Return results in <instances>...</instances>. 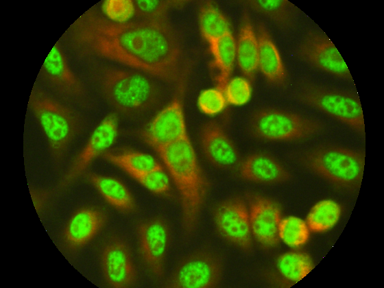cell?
Masks as SVG:
<instances>
[{
  "instance_id": "cell-31",
  "label": "cell",
  "mask_w": 384,
  "mask_h": 288,
  "mask_svg": "<svg viewBox=\"0 0 384 288\" xmlns=\"http://www.w3.org/2000/svg\"><path fill=\"white\" fill-rule=\"evenodd\" d=\"M181 1L138 0L134 1L136 12L148 21H166L171 7L182 5Z\"/></svg>"
},
{
  "instance_id": "cell-13",
  "label": "cell",
  "mask_w": 384,
  "mask_h": 288,
  "mask_svg": "<svg viewBox=\"0 0 384 288\" xmlns=\"http://www.w3.org/2000/svg\"><path fill=\"white\" fill-rule=\"evenodd\" d=\"M304 99L348 126L364 132L363 110L357 99L339 93L313 91L306 95Z\"/></svg>"
},
{
  "instance_id": "cell-9",
  "label": "cell",
  "mask_w": 384,
  "mask_h": 288,
  "mask_svg": "<svg viewBox=\"0 0 384 288\" xmlns=\"http://www.w3.org/2000/svg\"><path fill=\"white\" fill-rule=\"evenodd\" d=\"M143 141L154 150L188 136L182 99L173 97L160 109L140 134Z\"/></svg>"
},
{
  "instance_id": "cell-33",
  "label": "cell",
  "mask_w": 384,
  "mask_h": 288,
  "mask_svg": "<svg viewBox=\"0 0 384 288\" xmlns=\"http://www.w3.org/2000/svg\"><path fill=\"white\" fill-rule=\"evenodd\" d=\"M102 11L106 19L115 23H125L136 13L134 1L130 0L104 1Z\"/></svg>"
},
{
  "instance_id": "cell-30",
  "label": "cell",
  "mask_w": 384,
  "mask_h": 288,
  "mask_svg": "<svg viewBox=\"0 0 384 288\" xmlns=\"http://www.w3.org/2000/svg\"><path fill=\"white\" fill-rule=\"evenodd\" d=\"M226 104L224 91L218 86L202 90L197 99V108L202 113L208 116L220 114L225 109Z\"/></svg>"
},
{
  "instance_id": "cell-6",
  "label": "cell",
  "mask_w": 384,
  "mask_h": 288,
  "mask_svg": "<svg viewBox=\"0 0 384 288\" xmlns=\"http://www.w3.org/2000/svg\"><path fill=\"white\" fill-rule=\"evenodd\" d=\"M319 125L297 114L273 108L255 112L250 122L253 136L265 141H299L315 134Z\"/></svg>"
},
{
  "instance_id": "cell-4",
  "label": "cell",
  "mask_w": 384,
  "mask_h": 288,
  "mask_svg": "<svg viewBox=\"0 0 384 288\" xmlns=\"http://www.w3.org/2000/svg\"><path fill=\"white\" fill-rule=\"evenodd\" d=\"M305 166L337 187L357 189L361 184L365 155L339 147H320L304 158Z\"/></svg>"
},
{
  "instance_id": "cell-21",
  "label": "cell",
  "mask_w": 384,
  "mask_h": 288,
  "mask_svg": "<svg viewBox=\"0 0 384 288\" xmlns=\"http://www.w3.org/2000/svg\"><path fill=\"white\" fill-rule=\"evenodd\" d=\"M259 43L253 26L249 19H245L239 29L236 42V60L242 73L250 79L253 78L259 69Z\"/></svg>"
},
{
  "instance_id": "cell-12",
  "label": "cell",
  "mask_w": 384,
  "mask_h": 288,
  "mask_svg": "<svg viewBox=\"0 0 384 288\" xmlns=\"http://www.w3.org/2000/svg\"><path fill=\"white\" fill-rule=\"evenodd\" d=\"M251 232L259 245L266 250L276 248L280 242L279 225L282 219V208L275 200L256 195L249 210Z\"/></svg>"
},
{
  "instance_id": "cell-3",
  "label": "cell",
  "mask_w": 384,
  "mask_h": 288,
  "mask_svg": "<svg viewBox=\"0 0 384 288\" xmlns=\"http://www.w3.org/2000/svg\"><path fill=\"white\" fill-rule=\"evenodd\" d=\"M99 86L105 100L115 110L127 115L151 110L161 96L158 85L138 71L104 69L99 77Z\"/></svg>"
},
{
  "instance_id": "cell-5",
  "label": "cell",
  "mask_w": 384,
  "mask_h": 288,
  "mask_svg": "<svg viewBox=\"0 0 384 288\" xmlns=\"http://www.w3.org/2000/svg\"><path fill=\"white\" fill-rule=\"evenodd\" d=\"M29 106L36 118L52 154L60 159L75 137L79 124L73 112L64 105L38 93H32Z\"/></svg>"
},
{
  "instance_id": "cell-20",
  "label": "cell",
  "mask_w": 384,
  "mask_h": 288,
  "mask_svg": "<svg viewBox=\"0 0 384 288\" xmlns=\"http://www.w3.org/2000/svg\"><path fill=\"white\" fill-rule=\"evenodd\" d=\"M43 69L46 77L64 92L79 95L82 86L70 69L62 51L56 44L45 59Z\"/></svg>"
},
{
  "instance_id": "cell-28",
  "label": "cell",
  "mask_w": 384,
  "mask_h": 288,
  "mask_svg": "<svg viewBox=\"0 0 384 288\" xmlns=\"http://www.w3.org/2000/svg\"><path fill=\"white\" fill-rule=\"evenodd\" d=\"M279 237L280 241L289 247L300 248L309 241L310 230L305 221L296 216L290 215L281 219Z\"/></svg>"
},
{
  "instance_id": "cell-26",
  "label": "cell",
  "mask_w": 384,
  "mask_h": 288,
  "mask_svg": "<svg viewBox=\"0 0 384 288\" xmlns=\"http://www.w3.org/2000/svg\"><path fill=\"white\" fill-rule=\"evenodd\" d=\"M342 208L333 199H323L316 202L310 209L306 223L313 233H323L334 228L339 221Z\"/></svg>"
},
{
  "instance_id": "cell-1",
  "label": "cell",
  "mask_w": 384,
  "mask_h": 288,
  "mask_svg": "<svg viewBox=\"0 0 384 288\" xmlns=\"http://www.w3.org/2000/svg\"><path fill=\"white\" fill-rule=\"evenodd\" d=\"M82 50L168 82L179 80V45L166 21L115 23L87 11L71 26Z\"/></svg>"
},
{
  "instance_id": "cell-15",
  "label": "cell",
  "mask_w": 384,
  "mask_h": 288,
  "mask_svg": "<svg viewBox=\"0 0 384 288\" xmlns=\"http://www.w3.org/2000/svg\"><path fill=\"white\" fill-rule=\"evenodd\" d=\"M101 265L109 286L127 288L134 285L136 273L127 245L121 241L107 245L102 253Z\"/></svg>"
},
{
  "instance_id": "cell-25",
  "label": "cell",
  "mask_w": 384,
  "mask_h": 288,
  "mask_svg": "<svg viewBox=\"0 0 384 288\" xmlns=\"http://www.w3.org/2000/svg\"><path fill=\"white\" fill-rule=\"evenodd\" d=\"M198 25L201 36L209 47L230 31L228 19L213 1H206L200 8Z\"/></svg>"
},
{
  "instance_id": "cell-27",
  "label": "cell",
  "mask_w": 384,
  "mask_h": 288,
  "mask_svg": "<svg viewBox=\"0 0 384 288\" xmlns=\"http://www.w3.org/2000/svg\"><path fill=\"white\" fill-rule=\"evenodd\" d=\"M103 157L108 162L123 169L129 176L152 171L162 165L149 154L125 150L118 153H104Z\"/></svg>"
},
{
  "instance_id": "cell-16",
  "label": "cell",
  "mask_w": 384,
  "mask_h": 288,
  "mask_svg": "<svg viewBox=\"0 0 384 288\" xmlns=\"http://www.w3.org/2000/svg\"><path fill=\"white\" fill-rule=\"evenodd\" d=\"M238 174L245 181L263 184L282 183L290 178L289 171L280 161L264 152L246 156L239 165Z\"/></svg>"
},
{
  "instance_id": "cell-23",
  "label": "cell",
  "mask_w": 384,
  "mask_h": 288,
  "mask_svg": "<svg viewBox=\"0 0 384 288\" xmlns=\"http://www.w3.org/2000/svg\"><path fill=\"white\" fill-rule=\"evenodd\" d=\"M307 55L319 69L334 75L352 80L346 62L335 45L329 40L314 43L309 47Z\"/></svg>"
},
{
  "instance_id": "cell-14",
  "label": "cell",
  "mask_w": 384,
  "mask_h": 288,
  "mask_svg": "<svg viewBox=\"0 0 384 288\" xmlns=\"http://www.w3.org/2000/svg\"><path fill=\"white\" fill-rule=\"evenodd\" d=\"M200 143L206 160L217 168H230L238 161L239 154L235 143L215 121L203 125Z\"/></svg>"
},
{
  "instance_id": "cell-2",
  "label": "cell",
  "mask_w": 384,
  "mask_h": 288,
  "mask_svg": "<svg viewBox=\"0 0 384 288\" xmlns=\"http://www.w3.org/2000/svg\"><path fill=\"white\" fill-rule=\"evenodd\" d=\"M155 151L178 192L183 227L191 232L197 224L208 188L193 143L188 136Z\"/></svg>"
},
{
  "instance_id": "cell-24",
  "label": "cell",
  "mask_w": 384,
  "mask_h": 288,
  "mask_svg": "<svg viewBox=\"0 0 384 288\" xmlns=\"http://www.w3.org/2000/svg\"><path fill=\"white\" fill-rule=\"evenodd\" d=\"M209 50L213 56L212 67L217 71V86L224 91L236 61V41L231 31L210 46Z\"/></svg>"
},
{
  "instance_id": "cell-29",
  "label": "cell",
  "mask_w": 384,
  "mask_h": 288,
  "mask_svg": "<svg viewBox=\"0 0 384 288\" xmlns=\"http://www.w3.org/2000/svg\"><path fill=\"white\" fill-rule=\"evenodd\" d=\"M130 176L156 195L167 197L171 193V178L162 166L149 171Z\"/></svg>"
},
{
  "instance_id": "cell-22",
  "label": "cell",
  "mask_w": 384,
  "mask_h": 288,
  "mask_svg": "<svg viewBox=\"0 0 384 288\" xmlns=\"http://www.w3.org/2000/svg\"><path fill=\"white\" fill-rule=\"evenodd\" d=\"M259 69L265 78L274 84H281L286 71L278 49L268 34L262 28L258 34Z\"/></svg>"
},
{
  "instance_id": "cell-19",
  "label": "cell",
  "mask_w": 384,
  "mask_h": 288,
  "mask_svg": "<svg viewBox=\"0 0 384 288\" xmlns=\"http://www.w3.org/2000/svg\"><path fill=\"white\" fill-rule=\"evenodd\" d=\"M90 183L114 208L125 213H133L137 206L132 193L119 179L108 176L91 174Z\"/></svg>"
},
{
  "instance_id": "cell-8",
  "label": "cell",
  "mask_w": 384,
  "mask_h": 288,
  "mask_svg": "<svg viewBox=\"0 0 384 288\" xmlns=\"http://www.w3.org/2000/svg\"><path fill=\"white\" fill-rule=\"evenodd\" d=\"M222 266L209 251H197L183 259L167 282L170 288H213L221 282Z\"/></svg>"
},
{
  "instance_id": "cell-18",
  "label": "cell",
  "mask_w": 384,
  "mask_h": 288,
  "mask_svg": "<svg viewBox=\"0 0 384 288\" xmlns=\"http://www.w3.org/2000/svg\"><path fill=\"white\" fill-rule=\"evenodd\" d=\"M106 221L99 209L85 206L76 211L69 220L64 231L67 245L78 248L88 243L101 230Z\"/></svg>"
},
{
  "instance_id": "cell-17",
  "label": "cell",
  "mask_w": 384,
  "mask_h": 288,
  "mask_svg": "<svg viewBox=\"0 0 384 288\" xmlns=\"http://www.w3.org/2000/svg\"><path fill=\"white\" fill-rule=\"evenodd\" d=\"M314 267L312 256L302 250L287 251L278 255L274 271L267 277L275 286L289 287L305 277Z\"/></svg>"
},
{
  "instance_id": "cell-10",
  "label": "cell",
  "mask_w": 384,
  "mask_h": 288,
  "mask_svg": "<svg viewBox=\"0 0 384 288\" xmlns=\"http://www.w3.org/2000/svg\"><path fill=\"white\" fill-rule=\"evenodd\" d=\"M139 252L149 274L155 279L163 278L169 242V228L160 217L142 222L139 227Z\"/></svg>"
},
{
  "instance_id": "cell-7",
  "label": "cell",
  "mask_w": 384,
  "mask_h": 288,
  "mask_svg": "<svg viewBox=\"0 0 384 288\" xmlns=\"http://www.w3.org/2000/svg\"><path fill=\"white\" fill-rule=\"evenodd\" d=\"M213 218L217 232L228 243L244 251L251 250L253 237L249 210L242 198L235 197L216 204Z\"/></svg>"
},
{
  "instance_id": "cell-11",
  "label": "cell",
  "mask_w": 384,
  "mask_h": 288,
  "mask_svg": "<svg viewBox=\"0 0 384 288\" xmlns=\"http://www.w3.org/2000/svg\"><path fill=\"white\" fill-rule=\"evenodd\" d=\"M118 134L119 115L117 112H110L95 127L85 146L73 160L64 177V184H69L78 178L95 158L106 153L115 143Z\"/></svg>"
},
{
  "instance_id": "cell-32",
  "label": "cell",
  "mask_w": 384,
  "mask_h": 288,
  "mask_svg": "<svg viewBox=\"0 0 384 288\" xmlns=\"http://www.w3.org/2000/svg\"><path fill=\"white\" fill-rule=\"evenodd\" d=\"M227 103L235 106H241L249 102L252 88L248 79L241 76L230 79L224 88Z\"/></svg>"
},
{
  "instance_id": "cell-34",
  "label": "cell",
  "mask_w": 384,
  "mask_h": 288,
  "mask_svg": "<svg viewBox=\"0 0 384 288\" xmlns=\"http://www.w3.org/2000/svg\"><path fill=\"white\" fill-rule=\"evenodd\" d=\"M248 4L258 12L269 16H276L283 10L287 4V1L281 0H253L249 1Z\"/></svg>"
}]
</instances>
